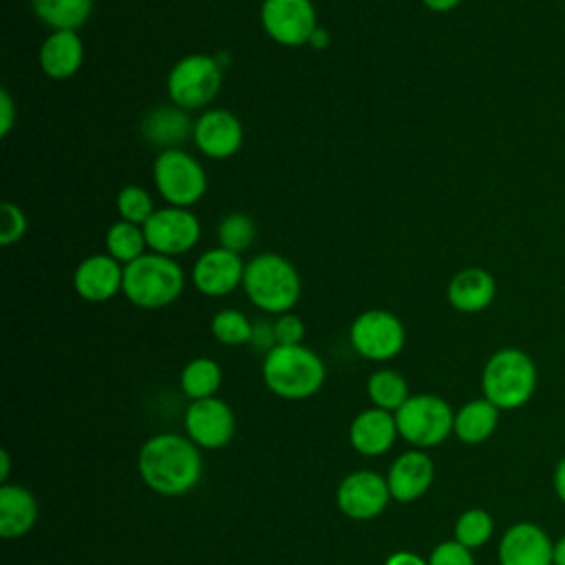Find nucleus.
<instances>
[{
  "label": "nucleus",
  "instance_id": "1",
  "mask_svg": "<svg viewBox=\"0 0 565 565\" xmlns=\"http://www.w3.org/2000/svg\"><path fill=\"white\" fill-rule=\"evenodd\" d=\"M141 481L161 497H183L203 477L201 448L185 435L159 433L143 441L137 455Z\"/></svg>",
  "mask_w": 565,
  "mask_h": 565
},
{
  "label": "nucleus",
  "instance_id": "2",
  "mask_svg": "<svg viewBox=\"0 0 565 565\" xmlns=\"http://www.w3.org/2000/svg\"><path fill=\"white\" fill-rule=\"evenodd\" d=\"M243 291L256 309L280 316L296 307L302 282L291 260L276 252H263L245 263Z\"/></svg>",
  "mask_w": 565,
  "mask_h": 565
},
{
  "label": "nucleus",
  "instance_id": "3",
  "mask_svg": "<svg viewBox=\"0 0 565 565\" xmlns=\"http://www.w3.org/2000/svg\"><path fill=\"white\" fill-rule=\"evenodd\" d=\"M324 377L327 369L322 358L305 344H278L263 360V382L282 399L298 402L316 395Z\"/></svg>",
  "mask_w": 565,
  "mask_h": 565
},
{
  "label": "nucleus",
  "instance_id": "4",
  "mask_svg": "<svg viewBox=\"0 0 565 565\" xmlns=\"http://www.w3.org/2000/svg\"><path fill=\"white\" fill-rule=\"evenodd\" d=\"M185 287V274L177 258L146 252L124 267L121 294L139 309H163L172 305Z\"/></svg>",
  "mask_w": 565,
  "mask_h": 565
},
{
  "label": "nucleus",
  "instance_id": "5",
  "mask_svg": "<svg viewBox=\"0 0 565 565\" xmlns=\"http://www.w3.org/2000/svg\"><path fill=\"white\" fill-rule=\"evenodd\" d=\"M536 380L534 360L516 347H503L488 358L481 371V391L499 411H514L530 402Z\"/></svg>",
  "mask_w": 565,
  "mask_h": 565
},
{
  "label": "nucleus",
  "instance_id": "6",
  "mask_svg": "<svg viewBox=\"0 0 565 565\" xmlns=\"http://www.w3.org/2000/svg\"><path fill=\"white\" fill-rule=\"evenodd\" d=\"M223 84V66L216 55L190 53L177 60L166 77V90L174 106L183 110H201L218 95Z\"/></svg>",
  "mask_w": 565,
  "mask_h": 565
},
{
  "label": "nucleus",
  "instance_id": "7",
  "mask_svg": "<svg viewBox=\"0 0 565 565\" xmlns=\"http://www.w3.org/2000/svg\"><path fill=\"white\" fill-rule=\"evenodd\" d=\"M152 183L168 205L192 207L207 190V174L190 152L168 148L159 150L152 161Z\"/></svg>",
  "mask_w": 565,
  "mask_h": 565
},
{
  "label": "nucleus",
  "instance_id": "8",
  "mask_svg": "<svg viewBox=\"0 0 565 565\" xmlns=\"http://www.w3.org/2000/svg\"><path fill=\"white\" fill-rule=\"evenodd\" d=\"M395 422L399 437H404L413 448L426 450L446 441L455 426V413L439 395L419 393L411 395L395 411Z\"/></svg>",
  "mask_w": 565,
  "mask_h": 565
},
{
  "label": "nucleus",
  "instance_id": "9",
  "mask_svg": "<svg viewBox=\"0 0 565 565\" xmlns=\"http://www.w3.org/2000/svg\"><path fill=\"white\" fill-rule=\"evenodd\" d=\"M349 340L364 360L386 362L404 349L406 329L388 309H366L351 322Z\"/></svg>",
  "mask_w": 565,
  "mask_h": 565
},
{
  "label": "nucleus",
  "instance_id": "10",
  "mask_svg": "<svg viewBox=\"0 0 565 565\" xmlns=\"http://www.w3.org/2000/svg\"><path fill=\"white\" fill-rule=\"evenodd\" d=\"M146 243L150 252L161 256L188 254L201 238V223L190 207L163 205L143 225Z\"/></svg>",
  "mask_w": 565,
  "mask_h": 565
},
{
  "label": "nucleus",
  "instance_id": "11",
  "mask_svg": "<svg viewBox=\"0 0 565 565\" xmlns=\"http://www.w3.org/2000/svg\"><path fill=\"white\" fill-rule=\"evenodd\" d=\"M260 26L274 42L294 49L309 44L318 13L311 0H263Z\"/></svg>",
  "mask_w": 565,
  "mask_h": 565
},
{
  "label": "nucleus",
  "instance_id": "12",
  "mask_svg": "<svg viewBox=\"0 0 565 565\" xmlns=\"http://www.w3.org/2000/svg\"><path fill=\"white\" fill-rule=\"evenodd\" d=\"M391 492L386 477L375 470L349 472L335 492L338 508L344 516L355 521H369L380 516L388 505Z\"/></svg>",
  "mask_w": 565,
  "mask_h": 565
},
{
  "label": "nucleus",
  "instance_id": "13",
  "mask_svg": "<svg viewBox=\"0 0 565 565\" xmlns=\"http://www.w3.org/2000/svg\"><path fill=\"white\" fill-rule=\"evenodd\" d=\"M183 426L188 437L199 448L218 450L232 441L236 430V419L232 408L223 399L207 397V399L190 402L183 415Z\"/></svg>",
  "mask_w": 565,
  "mask_h": 565
},
{
  "label": "nucleus",
  "instance_id": "14",
  "mask_svg": "<svg viewBox=\"0 0 565 565\" xmlns=\"http://www.w3.org/2000/svg\"><path fill=\"white\" fill-rule=\"evenodd\" d=\"M194 146L201 154L214 161L234 157L243 146V124L225 108H207L194 119Z\"/></svg>",
  "mask_w": 565,
  "mask_h": 565
},
{
  "label": "nucleus",
  "instance_id": "15",
  "mask_svg": "<svg viewBox=\"0 0 565 565\" xmlns=\"http://www.w3.org/2000/svg\"><path fill=\"white\" fill-rule=\"evenodd\" d=\"M243 274L245 260L241 254L221 245L203 252L192 265V282L207 298H223L236 287H243Z\"/></svg>",
  "mask_w": 565,
  "mask_h": 565
},
{
  "label": "nucleus",
  "instance_id": "16",
  "mask_svg": "<svg viewBox=\"0 0 565 565\" xmlns=\"http://www.w3.org/2000/svg\"><path fill=\"white\" fill-rule=\"evenodd\" d=\"M499 565H554V543L536 523H514L499 541Z\"/></svg>",
  "mask_w": 565,
  "mask_h": 565
},
{
  "label": "nucleus",
  "instance_id": "17",
  "mask_svg": "<svg viewBox=\"0 0 565 565\" xmlns=\"http://www.w3.org/2000/svg\"><path fill=\"white\" fill-rule=\"evenodd\" d=\"M124 287V265L110 254L86 256L73 274V289L86 302H106Z\"/></svg>",
  "mask_w": 565,
  "mask_h": 565
},
{
  "label": "nucleus",
  "instance_id": "18",
  "mask_svg": "<svg viewBox=\"0 0 565 565\" xmlns=\"http://www.w3.org/2000/svg\"><path fill=\"white\" fill-rule=\"evenodd\" d=\"M433 477H435V466L426 455V450L413 448L402 452L391 463L386 475L391 499L399 503H413L422 499L428 492Z\"/></svg>",
  "mask_w": 565,
  "mask_h": 565
},
{
  "label": "nucleus",
  "instance_id": "19",
  "mask_svg": "<svg viewBox=\"0 0 565 565\" xmlns=\"http://www.w3.org/2000/svg\"><path fill=\"white\" fill-rule=\"evenodd\" d=\"M395 413L371 406L358 413L349 426V444L364 457H380L393 448L397 437Z\"/></svg>",
  "mask_w": 565,
  "mask_h": 565
},
{
  "label": "nucleus",
  "instance_id": "20",
  "mask_svg": "<svg viewBox=\"0 0 565 565\" xmlns=\"http://www.w3.org/2000/svg\"><path fill=\"white\" fill-rule=\"evenodd\" d=\"M497 280L483 267H466L457 271L446 289V298L459 313H479L492 305Z\"/></svg>",
  "mask_w": 565,
  "mask_h": 565
},
{
  "label": "nucleus",
  "instance_id": "21",
  "mask_svg": "<svg viewBox=\"0 0 565 565\" xmlns=\"http://www.w3.org/2000/svg\"><path fill=\"white\" fill-rule=\"evenodd\" d=\"M40 68L51 79H71L84 62V44L77 31H51L40 44Z\"/></svg>",
  "mask_w": 565,
  "mask_h": 565
},
{
  "label": "nucleus",
  "instance_id": "22",
  "mask_svg": "<svg viewBox=\"0 0 565 565\" xmlns=\"http://www.w3.org/2000/svg\"><path fill=\"white\" fill-rule=\"evenodd\" d=\"M192 130L194 121L190 119L188 110L174 104L152 108L141 121V135L159 150L181 148V143L192 137Z\"/></svg>",
  "mask_w": 565,
  "mask_h": 565
},
{
  "label": "nucleus",
  "instance_id": "23",
  "mask_svg": "<svg viewBox=\"0 0 565 565\" xmlns=\"http://www.w3.org/2000/svg\"><path fill=\"white\" fill-rule=\"evenodd\" d=\"M38 521V501L31 490L18 483L0 486V536L20 539L33 530Z\"/></svg>",
  "mask_w": 565,
  "mask_h": 565
},
{
  "label": "nucleus",
  "instance_id": "24",
  "mask_svg": "<svg viewBox=\"0 0 565 565\" xmlns=\"http://www.w3.org/2000/svg\"><path fill=\"white\" fill-rule=\"evenodd\" d=\"M497 422H499V408L486 397H479V399L466 402L455 413L452 433L463 444H481L494 433Z\"/></svg>",
  "mask_w": 565,
  "mask_h": 565
},
{
  "label": "nucleus",
  "instance_id": "25",
  "mask_svg": "<svg viewBox=\"0 0 565 565\" xmlns=\"http://www.w3.org/2000/svg\"><path fill=\"white\" fill-rule=\"evenodd\" d=\"M31 9L51 31H77L93 13V0H31Z\"/></svg>",
  "mask_w": 565,
  "mask_h": 565
},
{
  "label": "nucleus",
  "instance_id": "26",
  "mask_svg": "<svg viewBox=\"0 0 565 565\" xmlns=\"http://www.w3.org/2000/svg\"><path fill=\"white\" fill-rule=\"evenodd\" d=\"M221 382H223V371H221L218 362L212 358H205V355L192 358L181 369V375H179L181 391L185 397H190V402L216 397Z\"/></svg>",
  "mask_w": 565,
  "mask_h": 565
},
{
  "label": "nucleus",
  "instance_id": "27",
  "mask_svg": "<svg viewBox=\"0 0 565 565\" xmlns=\"http://www.w3.org/2000/svg\"><path fill=\"white\" fill-rule=\"evenodd\" d=\"M366 395L373 402V406L395 413L411 397V391L402 373L393 369H377L366 380Z\"/></svg>",
  "mask_w": 565,
  "mask_h": 565
},
{
  "label": "nucleus",
  "instance_id": "28",
  "mask_svg": "<svg viewBox=\"0 0 565 565\" xmlns=\"http://www.w3.org/2000/svg\"><path fill=\"white\" fill-rule=\"evenodd\" d=\"M146 234L141 225L117 221L106 232V254H110L124 267L146 254Z\"/></svg>",
  "mask_w": 565,
  "mask_h": 565
},
{
  "label": "nucleus",
  "instance_id": "29",
  "mask_svg": "<svg viewBox=\"0 0 565 565\" xmlns=\"http://www.w3.org/2000/svg\"><path fill=\"white\" fill-rule=\"evenodd\" d=\"M254 322L238 309H221L212 316L210 331L225 347H241L252 340Z\"/></svg>",
  "mask_w": 565,
  "mask_h": 565
},
{
  "label": "nucleus",
  "instance_id": "30",
  "mask_svg": "<svg viewBox=\"0 0 565 565\" xmlns=\"http://www.w3.org/2000/svg\"><path fill=\"white\" fill-rule=\"evenodd\" d=\"M494 530L492 516L483 508H470L455 521V541L468 550H477L490 541Z\"/></svg>",
  "mask_w": 565,
  "mask_h": 565
},
{
  "label": "nucleus",
  "instance_id": "31",
  "mask_svg": "<svg viewBox=\"0 0 565 565\" xmlns=\"http://www.w3.org/2000/svg\"><path fill=\"white\" fill-rule=\"evenodd\" d=\"M216 236H218L221 247L243 254L245 249L252 247V243L256 238V225H254L252 216H247L243 212H230L221 218Z\"/></svg>",
  "mask_w": 565,
  "mask_h": 565
},
{
  "label": "nucleus",
  "instance_id": "32",
  "mask_svg": "<svg viewBox=\"0 0 565 565\" xmlns=\"http://www.w3.org/2000/svg\"><path fill=\"white\" fill-rule=\"evenodd\" d=\"M115 207L121 221L135 223V225H146V221L154 214V201L148 194V190H143L141 185H124L117 192L115 199Z\"/></svg>",
  "mask_w": 565,
  "mask_h": 565
},
{
  "label": "nucleus",
  "instance_id": "33",
  "mask_svg": "<svg viewBox=\"0 0 565 565\" xmlns=\"http://www.w3.org/2000/svg\"><path fill=\"white\" fill-rule=\"evenodd\" d=\"M24 234H26L24 212L11 201H2V205H0V245H4V247L15 245L24 238Z\"/></svg>",
  "mask_w": 565,
  "mask_h": 565
},
{
  "label": "nucleus",
  "instance_id": "34",
  "mask_svg": "<svg viewBox=\"0 0 565 565\" xmlns=\"http://www.w3.org/2000/svg\"><path fill=\"white\" fill-rule=\"evenodd\" d=\"M426 561H428V565H475L472 550L457 543L455 539L435 545Z\"/></svg>",
  "mask_w": 565,
  "mask_h": 565
},
{
  "label": "nucleus",
  "instance_id": "35",
  "mask_svg": "<svg viewBox=\"0 0 565 565\" xmlns=\"http://www.w3.org/2000/svg\"><path fill=\"white\" fill-rule=\"evenodd\" d=\"M274 331H276V342L282 347H291V344H302L305 338V322L300 320V316H296L294 311L280 313L274 320Z\"/></svg>",
  "mask_w": 565,
  "mask_h": 565
},
{
  "label": "nucleus",
  "instance_id": "36",
  "mask_svg": "<svg viewBox=\"0 0 565 565\" xmlns=\"http://www.w3.org/2000/svg\"><path fill=\"white\" fill-rule=\"evenodd\" d=\"M249 344L260 351V353H269L274 347H278L276 342V331H274V322L269 320H256L252 327V340Z\"/></svg>",
  "mask_w": 565,
  "mask_h": 565
},
{
  "label": "nucleus",
  "instance_id": "37",
  "mask_svg": "<svg viewBox=\"0 0 565 565\" xmlns=\"http://www.w3.org/2000/svg\"><path fill=\"white\" fill-rule=\"evenodd\" d=\"M13 121H15V104H13L11 95H9V90L2 88L0 90V126H2L0 135L2 137H7L11 132Z\"/></svg>",
  "mask_w": 565,
  "mask_h": 565
},
{
  "label": "nucleus",
  "instance_id": "38",
  "mask_svg": "<svg viewBox=\"0 0 565 565\" xmlns=\"http://www.w3.org/2000/svg\"><path fill=\"white\" fill-rule=\"evenodd\" d=\"M384 565H428V561H424L419 554L408 552V550H399L393 552Z\"/></svg>",
  "mask_w": 565,
  "mask_h": 565
},
{
  "label": "nucleus",
  "instance_id": "39",
  "mask_svg": "<svg viewBox=\"0 0 565 565\" xmlns=\"http://www.w3.org/2000/svg\"><path fill=\"white\" fill-rule=\"evenodd\" d=\"M422 2L433 13H448L461 4V0H422Z\"/></svg>",
  "mask_w": 565,
  "mask_h": 565
},
{
  "label": "nucleus",
  "instance_id": "40",
  "mask_svg": "<svg viewBox=\"0 0 565 565\" xmlns=\"http://www.w3.org/2000/svg\"><path fill=\"white\" fill-rule=\"evenodd\" d=\"M554 490H556L558 499L565 503V457L558 461V466L554 470Z\"/></svg>",
  "mask_w": 565,
  "mask_h": 565
},
{
  "label": "nucleus",
  "instance_id": "41",
  "mask_svg": "<svg viewBox=\"0 0 565 565\" xmlns=\"http://www.w3.org/2000/svg\"><path fill=\"white\" fill-rule=\"evenodd\" d=\"M329 40H331V35H329V31L324 29V26H316V31L311 33V38H309V46L311 49H324L327 44H329Z\"/></svg>",
  "mask_w": 565,
  "mask_h": 565
},
{
  "label": "nucleus",
  "instance_id": "42",
  "mask_svg": "<svg viewBox=\"0 0 565 565\" xmlns=\"http://www.w3.org/2000/svg\"><path fill=\"white\" fill-rule=\"evenodd\" d=\"M9 472H11V455H9V450H0V481L2 483H7Z\"/></svg>",
  "mask_w": 565,
  "mask_h": 565
},
{
  "label": "nucleus",
  "instance_id": "43",
  "mask_svg": "<svg viewBox=\"0 0 565 565\" xmlns=\"http://www.w3.org/2000/svg\"><path fill=\"white\" fill-rule=\"evenodd\" d=\"M554 565H565V536L554 543Z\"/></svg>",
  "mask_w": 565,
  "mask_h": 565
}]
</instances>
